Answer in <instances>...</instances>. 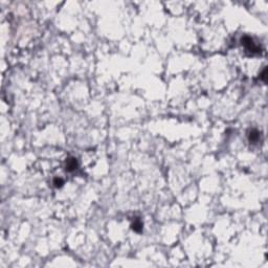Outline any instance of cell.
I'll return each mask as SVG.
<instances>
[{
    "instance_id": "cell-1",
    "label": "cell",
    "mask_w": 268,
    "mask_h": 268,
    "mask_svg": "<svg viewBox=\"0 0 268 268\" xmlns=\"http://www.w3.org/2000/svg\"><path fill=\"white\" fill-rule=\"evenodd\" d=\"M241 41H242V44L245 46L246 50L250 51L251 54H258L261 51V47H260L259 45H257V44L254 42L252 38L248 37V36H244V37L241 39Z\"/></svg>"
},
{
    "instance_id": "cell-2",
    "label": "cell",
    "mask_w": 268,
    "mask_h": 268,
    "mask_svg": "<svg viewBox=\"0 0 268 268\" xmlns=\"http://www.w3.org/2000/svg\"><path fill=\"white\" fill-rule=\"evenodd\" d=\"M78 166H79V162H78L77 158L70 157L66 160V170L68 172H74V170H77Z\"/></svg>"
},
{
    "instance_id": "cell-3",
    "label": "cell",
    "mask_w": 268,
    "mask_h": 268,
    "mask_svg": "<svg viewBox=\"0 0 268 268\" xmlns=\"http://www.w3.org/2000/svg\"><path fill=\"white\" fill-rule=\"evenodd\" d=\"M248 138H249V140H250L251 142H257L258 140H259V138H260L259 131L256 130V129H251L250 131H249Z\"/></svg>"
},
{
    "instance_id": "cell-4",
    "label": "cell",
    "mask_w": 268,
    "mask_h": 268,
    "mask_svg": "<svg viewBox=\"0 0 268 268\" xmlns=\"http://www.w3.org/2000/svg\"><path fill=\"white\" fill-rule=\"evenodd\" d=\"M132 230L136 233H140L142 230V222L139 219H136L132 223Z\"/></svg>"
},
{
    "instance_id": "cell-5",
    "label": "cell",
    "mask_w": 268,
    "mask_h": 268,
    "mask_svg": "<svg viewBox=\"0 0 268 268\" xmlns=\"http://www.w3.org/2000/svg\"><path fill=\"white\" fill-rule=\"evenodd\" d=\"M54 184L56 188H61V186L64 184V181L62 178H58V177H57V178L54 179Z\"/></svg>"
},
{
    "instance_id": "cell-6",
    "label": "cell",
    "mask_w": 268,
    "mask_h": 268,
    "mask_svg": "<svg viewBox=\"0 0 268 268\" xmlns=\"http://www.w3.org/2000/svg\"><path fill=\"white\" fill-rule=\"evenodd\" d=\"M266 74H267V69L265 68L264 70H263V72L261 74V79L264 81V82H266Z\"/></svg>"
}]
</instances>
